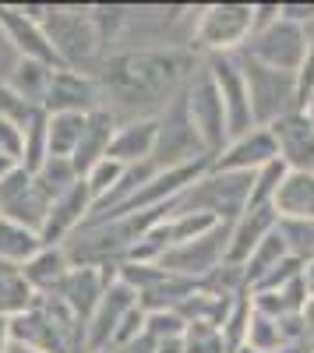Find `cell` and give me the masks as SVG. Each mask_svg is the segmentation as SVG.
I'll use <instances>...</instances> for the list:
<instances>
[{"label": "cell", "mask_w": 314, "mask_h": 353, "mask_svg": "<svg viewBox=\"0 0 314 353\" xmlns=\"http://www.w3.org/2000/svg\"><path fill=\"white\" fill-rule=\"evenodd\" d=\"M279 230L286 237L293 258H300L304 265L314 261V219L311 223H279Z\"/></svg>", "instance_id": "obj_31"}, {"label": "cell", "mask_w": 314, "mask_h": 353, "mask_svg": "<svg viewBox=\"0 0 314 353\" xmlns=\"http://www.w3.org/2000/svg\"><path fill=\"white\" fill-rule=\"evenodd\" d=\"M184 103H187V117H191L198 138L205 141L209 156L216 159L226 145L233 141V134H230V117H226L222 92H219V85H216V78L209 74L205 64H202V71L191 78L187 92H184Z\"/></svg>", "instance_id": "obj_7"}, {"label": "cell", "mask_w": 314, "mask_h": 353, "mask_svg": "<svg viewBox=\"0 0 314 353\" xmlns=\"http://www.w3.org/2000/svg\"><path fill=\"white\" fill-rule=\"evenodd\" d=\"M311 346H314V332H311Z\"/></svg>", "instance_id": "obj_41"}, {"label": "cell", "mask_w": 314, "mask_h": 353, "mask_svg": "<svg viewBox=\"0 0 314 353\" xmlns=\"http://www.w3.org/2000/svg\"><path fill=\"white\" fill-rule=\"evenodd\" d=\"M36 176V184L43 188V194L50 198V201H56L61 194H67L81 176L74 173V163L71 159H56V156H50L43 166H39V173H32Z\"/></svg>", "instance_id": "obj_28"}, {"label": "cell", "mask_w": 314, "mask_h": 353, "mask_svg": "<svg viewBox=\"0 0 314 353\" xmlns=\"http://www.w3.org/2000/svg\"><path fill=\"white\" fill-rule=\"evenodd\" d=\"M46 131H50V156L71 159L89 128V113H46Z\"/></svg>", "instance_id": "obj_25"}, {"label": "cell", "mask_w": 314, "mask_h": 353, "mask_svg": "<svg viewBox=\"0 0 314 353\" xmlns=\"http://www.w3.org/2000/svg\"><path fill=\"white\" fill-rule=\"evenodd\" d=\"M71 269H74V265H71V258H67L64 248H43L21 272H25L28 286H32L36 293H53L56 286L64 283V276H67Z\"/></svg>", "instance_id": "obj_22"}, {"label": "cell", "mask_w": 314, "mask_h": 353, "mask_svg": "<svg viewBox=\"0 0 314 353\" xmlns=\"http://www.w3.org/2000/svg\"><path fill=\"white\" fill-rule=\"evenodd\" d=\"M117 124H121V121H117V117H113L106 106L96 110V113H89V128H85V138H81V145H78V152L71 156L74 173L81 176V181L106 159L109 141H113V134H117Z\"/></svg>", "instance_id": "obj_20"}, {"label": "cell", "mask_w": 314, "mask_h": 353, "mask_svg": "<svg viewBox=\"0 0 314 353\" xmlns=\"http://www.w3.org/2000/svg\"><path fill=\"white\" fill-rule=\"evenodd\" d=\"M209 74L216 78L222 103H226V117H230V134L240 138L247 131H254V110H251V92H247V74L240 68V57L237 53H226V57H209L205 61Z\"/></svg>", "instance_id": "obj_10"}, {"label": "cell", "mask_w": 314, "mask_h": 353, "mask_svg": "<svg viewBox=\"0 0 314 353\" xmlns=\"http://www.w3.org/2000/svg\"><path fill=\"white\" fill-rule=\"evenodd\" d=\"M109 283H117V265H78V269H71L64 276V283L53 290V297H61L85 325H89V318L96 314Z\"/></svg>", "instance_id": "obj_13"}, {"label": "cell", "mask_w": 314, "mask_h": 353, "mask_svg": "<svg viewBox=\"0 0 314 353\" xmlns=\"http://www.w3.org/2000/svg\"><path fill=\"white\" fill-rule=\"evenodd\" d=\"M240 57V68L247 74V92H251V110H254V124L258 128H272L275 121H282L286 113L300 110L297 99V74L290 71H275L262 61H251V57Z\"/></svg>", "instance_id": "obj_4"}, {"label": "cell", "mask_w": 314, "mask_h": 353, "mask_svg": "<svg viewBox=\"0 0 314 353\" xmlns=\"http://www.w3.org/2000/svg\"><path fill=\"white\" fill-rule=\"evenodd\" d=\"M124 166L121 163H113V159H103L89 176H85V184H89V191H92V212L99 209V205L113 194V191H117L121 188V181H124Z\"/></svg>", "instance_id": "obj_30"}, {"label": "cell", "mask_w": 314, "mask_h": 353, "mask_svg": "<svg viewBox=\"0 0 314 353\" xmlns=\"http://www.w3.org/2000/svg\"><path fill=\"white\" fill-rule=\"evenodd\" d=\"M11 339L43 353H85V321L53 293H39L25 314L11 318Z\"/></svg>", "instance_id": "obj_2"}, {"label": "cell", "mask_w": 314, "mask_h": 353, "mask_svg": "<svg viewBox=\"0 0 314 353\" xmlns=\"http://www.w3.org/2000/svg\"><path fill=\"white\" fill-rule=\"evenodd\" d=\"M43 28H46V39L56 50L64 68L92 74L89 68L103 64L106 53H103L96 21H92V8H53V4H46Z\"/></svg>", "instance_id": "obj_3"}, {"label": "cell", "mask_w": 314, "mask_h": 353, "mask_svg": "<svg viewBox=\"0 0 314 353\" xmlns=\"http://www.w3.org/2000/svg\"><path fill=\"white\" fill-rule=\"evenodd\" d=\"M0 156H8L21 166L25 159V128L14 121H0Z\"/></svg>", "instance_id": "obj_34"}, {"label": "cell", "mask_w": 314, "mask_h": 353, "mask_svg": "<svg viewBox=\"0 0 314 353\" xmlns=\"http://www.w3.org/2000/svg\"><path fill=\"white\" fill-rule=\"evenodd\" d=\"M304 113L311 117V121H314V92H311V99H307V106H304Z\"/></svg>", "instance_id": "obj_39"}, {"label": "cell", "mask_w": 314, "mask_h": 353, "mask_svg": "<svg viewBox=\"0 0 314 353\" xmlns=\"http://www.w3.org/2000/svg\"><path fill=\"white\" fill-rule=\"evenodd\" d=\"M304 286H307V297H314V261L304 265Z\"/></svg>", "instance_id": "obj_36"}, {"label": "cell", "mask_w": 314, "mask_h": 353, "mask_svg": "<svg viewBox=\"0 0 314 353\" xmlns=\"http://www.w3.org/2000/svg\"><path fill=\"white\" fill-rule=\"evenodd\" d=\"M233 353H258V350H251V346H240V350H233Z\"/></svg>", "instance_id": "obj_40"}, {"label": "cell", "mask_w": 314, "mask_h": 353, "mask_svg": "<svg viewBox=\"0 0 314 353\" xmlns=\"http://www.w3.org/2000/svg\"><path fill=\"white\" fill-rule=\"evenodd\" d=\"M11 346V318H0V353H8Z\"/></svg>", "instance_id": "obj_35"}, {"label": "cell", "mask_w": 314, "mask_h": 353, "mask_svg": "<svg viewBox=\"0 0 314 353\" xmlns=\"http://www.w3.org/2000/svg\"><path fill=\"white\" fill-rule=\"evenodd\" d=\"M254 36V4H209L198 11L194 46L209 57L240 53Z\"/></svg>", "instance_id": "obj_5"}, {"label": "cell", "mask_w": 314, "mask_h": 353, "mask_svg": "<svg viewBox=\"0 0 314 353\" xmlns=\"http://www.w3.org/2000/svg\"><path fill=\"white\" fill-rule=\"evenodd\" d=\"M36 113H39L36 106H28L8 81H0V121H14V124L28 128L36 121Z\"/></svg>", "instance_id": "obj_33"}, {"label": "cell", "mask_w": 314, "mask_h": 353, "mask_svg": "<svg viewBox=\"0 0 314 353\" xmlns=\"http://www.w3.org/2000/svg\"><path fill=\"white\" fill-rule=\"evenodd\" d=\"M275 226H279V216H275L272 205H265V209H244V216L233 223V241H230V254H226V261L244 265Z\"/></svg>", "instance_id": "obj_21"}, {"label": "cell", "mask_w": 314, "mask_h": 353, "mask_svg": "<svg viewBox=\"0 0 314 353\" xmlns=\"http://www.w3.org/2000/svg\"><path fill=\"white\" fill-rule=\"evenodd\" d=\"M156 145H159V117H149V121H127V124H117V134H113V141H109L106 159L131 170V166L149 163Z\"/></svg>", "instance_id": "obj_18"}, {"label": "cell", "mask_w": 314, "mask_h": 353, "mask_svg": "<svg viewBox=\"0 0 314 353\" xmlns=\"http://www.w3.org/2000/svg\"><path fill=\"white\" fill-rule=\"evenodd\" d=\"M300 314H304V321H307V329L314 332V297H307V304H304V311H300Z\"/></svg>", "instance_id": "obj_37"}, {"label": "cell", "mask_w": 314, "mask_h": 353, "mask_svg": "<svg viewBox=\"0 0 314 353\" xmlns=\"http://www.w3.org/2000/svg\"><path fill=\"white\" fill-rule=\"evenodd\" d=\"M36 297L39 293L28 286V279H25V272L18 269V265L0 258V318L25 314L28 307L36 304Z\"/></svg>", "instance_id": "obj_24"}, {"label": "cell", "mask_w": 314, "mask_h": 353, "mask_svg": "<svg viewBox=\"0 0 314 353\" xmlns=\"http://www.w3.org/2000/svg\"><path fill=\"white\" fill-rule=\"evenodd\" d=\"M50 205L53 201L43 194V188L36 184V176L28 170H21V166L0 181V219H11V223H21L28 230L43 233Z\"/></svg>", "instance_id": "obj_9"}, {"label": "cell", "mask_w": 314, "mask_h": 353, "mask_svg": "<svg viewBox=\"0 0 314 353\" xmlns=\"http://www.w3.org/2000/svg\"><path fill=\"white\" fill-rule=\"evenodd\" d=\"M127 8H106V4H96L92 8V21H96V32H99V43H103V53L109 50V43L117 39V32L127 21Z\"/></svg>", "instance_id": "obj_32"}, {"label": "cell", "mask_w": 314, "mask_h": 353, "mask_svg": "<svg viewBox=\"0 0 314 353\" xmlns=\"http://www.w3.org/2000/svg\"><path fill=\"white\" fill-rule=\"evenodd\" d=\"M0 32L8 36V43L14 46V53L21 61H43L50 68H64L56 50L46 39L43 21H36L25 11V4H0Z\"/></svg>", "instance_id": "obj_12"}, {"label": "cell", "mask_w": 314, "mask_h": 353, "mask_svg": "<svg viewBox=\"0 0 314 353\" xmlns=\"http://www.w3.org/2000/svg\"><path fill=\"white\" fill-rule=\"evenodd\" d=\"M43 110L46 113H96V110H103V88H99L96 74L56 68L50 78V92H46Z\"/></svg>", "instance_id": "obj_14"}, {"label": "cell", "mask_w": 314, "mask_h": 353, "mask_svg": "<svg viewBox=\"0 0 314 353\" xmlns=\"http://www.w3.org/2000/svg\"><path fill=\"white\" fill-rule=\"evenodd\" d=\"M269 131L275 138L279 159L286 163L290 170H314V121L304 110L286 113Z\"/></svg>", "instance_id": "obj_17"}, {"label": "cell", "mask_w": 314, "mask_h": 353, "mask_svg": "<svg viewBox=\"0 0 314 353\" xmlns=\"http://www.w3.org/2000/svg\"><path fill=\"white\" fill-rule=\"evenodd\" d=\"M138 290H131L127 283H109V290L103 293V301L96 307V314L89 318V325H85V353H106L113 336L121 332L124 318L138 307Z\"/></svg>", "instance_id": "obj_11"}, {"label": "cell", "mask_w": 314, "mask_h": 353, "mask_svg": "<svg viewBox=\"0 0 314 353\" xmlns=\"http://www.w3.org/2000/svg\"><path fill=\"white\" fill-rule=\"evenodd\" d=\"M230 241H233V223H216L212 230L202 233V237L169 248V251L163 254L159 265H163L169 276L202 283V279H209L216 269H222V265H226V254H230Z\"/></svg>", "instance_id": "obj_6"}, {"label": "cell", "mask_w": 314, "mask_h": 353, "mask_svg": "<svg viewBox=\"0 0 314 353\" xmlns=\"http://www.w3.org/2000/svg\"><path fill=\"white\" fill-rule=\"evenodd\" d=\"M279 159V149H275V138L269 128H254L240 138H233L226 149L212 159V170H222V173H258L265 170L269 163Z\"/></svg>", "instance_id": "obj_16"}, {"label": "cell", "mask_w": 314, "mask_h": 353, "mask_svg": "<svg viewBox=\"0 0 314 353\" xmlns=\"http://www.w3.org/2000/svg\"><path fill=\"white\" fill-rule=\"evenodd\" d=\"M46 110L36 113V121L25 128V159H21V170L28 173H39V166L50 159V131H46Z\"/></svg>", "instance_id": "obj_29"}, {"label": "cell", "mask_w": 314, "mask_h": 353, "mask_svg": "<svg viewBox=\"0 0 314 353\" xmlns=\"http://www.w3.org/2000/svg\"><path fill=\"white\" fill-rule=\"evenodd\" d=\"M272 209L279 223H311L314 219V170H286Z\"/></svg>", "instance_id": "obj_19"}, {"label": "cell", "mask_w": 314, "mask_h": 353, "mask_svg": "<svg viewBox=\"0 0 314 353\" xmlns=\"http://www.w3.org/2000/svg\"><path fill=\"white\" fill-rule=\"evenodd\" d=\"M198 71H202V64H198L194 50L141 46L124 53H106L92 74L103 88V106L121 124H127L163 117L177 103V96H184V88Z\"/></svg>", "instance_id": "obj_1"}, {"label": "cell", "mask_w": 314, "mask_h": 353, "mask_svg": "<svg viewBox=\"0 0 314 353\" xmlns=\"http://www.w3.org/2000/svg\"><path fill=\"white\" fill-rule=\"evenodd\" d=\"M307 43H311V25H297V21L279 18L275 25L254 32L251 43L240 53L251 57V61H262V64L275 68V71L297 74L300 64H304V57H307Z\"/></svg>", "instance_id": "obj_8"}, {"label": "cell", "mask_w": 314, "mask_h": 353, "mask_svg": "<svg viewBox=\"0 0 314 353\" xmlns=\"http://www.w3.org/2000/svg\"><path fill=\"white\" fill-rule=\"evenodd\" d=\"M53 71H56V68H50V64H43V61H21V57H18L14 68H11L8 85L14 88V92H18L28 106L43 110L46 92H50V78H53Z\"/></svg>", "instance_id": "obj_23"}, {"label": "cell", "mask_w": 314, "mask_h": 353, "mask_svg": "<svg viewBox=\"0 0 314 353\" xmlns=\"http://www.w3.org/2000/svg\"><path fill=\"white\" fill-rule=\"evenodd\" d=\"M8 353H43V350H36V346H28V343H18V339H11Z\"/></svg>", "instance_id": "obj_38"}, {"label": "cell", "mask_w": 314, "mask_h": 353, "mask_svg": "<svg viewBox=\"0 0 314 353\" xmlns=\"http://www.w3.org/2000/svg\"><path fill=\"white\" fill-rule=\"evenodd\" d=\"M43 237L36 230H28L21 223H11V219H0V258L25 269L28 261H32L39 251H43Z\"/></svg>", "instance_id": "obj_26"}, {"label": "cell", "mask_w": 314, "mask_h": 353, "mask_svg": "<svg viewBox=\"0 0 314 353\" xmlns=\"http://www.w3.org/2000/svg\"><path fill=\"white\" fill-rule=\"evenodd\" d=\"M89 216H92V191L85 181H78L67 194H61L50 205V216H46L43 233H39L43 244L46 248H64L74 233L89 223Z\"/></svg>", "instance_id": "obj_15"}, {"label": "cell", "mask_w": 314, "mask_h": 353, "mask_svg": "<svg viewBox=\"0 0 314 353\" xmlns=\"http://www.w3.org/2000/svg\"><path fill=\"white\" fill-rule=\"evenodd\" d=\"M286 258H290V244H286V237H282V230L275 226L269 237L258 244V251L244 261V283H247V290H254L275 269V265H282Z\"/></svg>", "instance_id": "obj_27"}]
</instances>
